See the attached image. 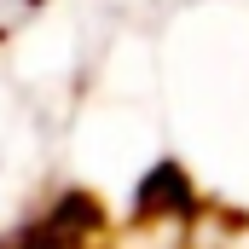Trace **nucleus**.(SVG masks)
Here are the masks:
<instances>
[]
</instances>
